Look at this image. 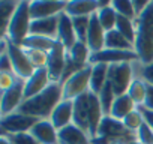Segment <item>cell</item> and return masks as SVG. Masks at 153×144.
Returning <instances> with one entry per match:
<instances>
[{"label":"cell","instance_id":"cell-1","mask_svg":"<svg viewBox=\"0 0 153 144\" xmlns=\"http://www.w3.org/2000/svg\"><path fill=\"white\" fill-rule=\"evenodd\" d=\"M62 101H63L62 84L51 83L39 95H36L30 99H26L17 111L27 114V116H32V117H36L39 120H44V119H50V116L53 114V111L56 110V107Z\"/></svg>","mask_w":153,"mask_h":144},{"label":"cell","instance_id":"cell-2","mask_svg":"<svg viewBox=\"0 0 153 144\" xmlns=\"http://www.w3.org/2000/svg\"><path fill=\"white\" fill-rule=\"evenodd\" d=\"M137 38H135V53L141 65L153 62V2L138 15L137 18Z\"/></svg>","mask_w":153,"mask_h":144},{"label":"cell","instance_id":"cell-3","mask_svg":"<svg viewBox=\"0 0 153 144\" xmlns=\"http://www.w3.org/2000/svg\"><path fill=\"white\" fill-rule=\"evenodd\" d=\"M30 26H32L30 2H20L15 14L12 15V18L9 21L6 39L11 44L21 47L24 44L26 38L30 35Z\"/></svg>","mask_w":153,"mask_h":144},{"label":"cell","instance_id":"cell-4","mask_svg":"<svg viewBox=\"0 0 153 144\" xmlns=\"http://www.w3.org/2000/svg\"><path fill=\"white\" fill-rule=\"evenodd\" d=\"M90 77H92V65H87L81 71H78L75 75H72L69 80H66L63 87V99L75 101L86 93L90 92Z\"/></svg>","mask_w":153,"mask_h":144},{"label":"cell","instance_id":"cell-5","mask_svg":"<svg viewBox=\"0 0 153 144\" xmlns=\"http://www.w3.org/2000/svg\"><path fill=\"white\" fill-rule=\"evenodd\" d=\"M137 77L135 74V63H117L111 65L108 71V81L111 83L114 92L117 96L128 93V89L134 78Z\"/></svg>","mask_w":153,"mask_h":144},{"label":"cell","instance_id":"cell-6","mask_svg":"<svg viewBox=\"0 0 153 144\" xmlns=\"http://www.w3.org/2000/svg\"><path fill=\"white\" fill-rule=\"evenodd\" d=\"M39 122V119L23 114V113H12L8 116L0 117V129L2 134L12 135V134H23V132H30L32 128Z\"/></svg>","mask_w":153,"mask_h":144},{"label":"cell","instance_id":"cell-7","mask_svg":"<svg viewBox=\"0 0 153 144\" xmlns=\"http://www.w3.org/2000/svg\"><path fill=\"white\" fill-rule=\"evenodd\" d=\"M6 54H8L9 59H11V65H12V69H14V74H15L20 80L26 81L27 78H30V77L33 75V72H35L36 69H35V68L32 66V63L29 62V59H27L26 51H24L23 47L9 42L8 50H6Z\"/></svg>","mask_w":153,"mask_h":144},{"label":"cell","instance_id":"cell-8","mask_svg":"<svg viewBox=\"0 0 153 144\" xmlns=\"http://www.w3.org/2000/svg\"><path fill=\"white\" fill-rule=\"evenodd\" d=\"M68 63V50L62 42H56V45L53 47V50L48 53V65H47V71L48 75L51 78V83H60L63 72Z\"/></svg>","mask_w":153,"mask_h":144},{"label":"cell","instance_id":"cell-9","mask_svg":"<svg viewBox=\"0 0 153 144\" xmlns=\"http://www.w3.org/2000/svg\"><path fill=\"white\" fill-rule=\"evenodd\" d=\"M135 63L138 62V56L135 51H122V50H110L104 48L99 53H92L90 56V65H117V63Z\"/></svg>","mask_w":153,"mask_h":144},{"label":"cell","instance_id":"cell-10","mask_svg":"<svg viewBox=\"0 0 153 144\" xmlns=\"http://www.w3.org/2000/svg\"><path fill=\"white\" fill-rule=\"evenodd\" d=\"M24 102V81L20 80L12 89L0 95V117L15 113Z\"/></svg>","mask_w":153,"mask_h":144},{"label":"cell","instance_id":"cell-11","mask_svg":"<svg viewBox=\"0 0 153 144\" xmlns=\"http://www.w3.org/2000/svg\"><path fill=\"white\" fill-rule=\"evenodd\" d=\"M65 8H66V2H59V0H32L30 17L32 20L57 17L62 12H65Z\"/></svg>","mask_w":153,"mask_h":144},{"label":"cell","instance_id":"cell-12","mask_svg":"<svg viewBox=\"0 0 153 144\" xmlns=\"http://www.w3.org/2000/svg\"><path fill=\"white\" fill-rule=\"evenodd\" d=\"M51 84V78L48 75L47 68L44 69H36L33 72V75L24 81V101L30 99L41 92H44L48 86Z\"/></svg>","mask_w":153,"mask_h":144},{"label":"cell","instance_id":"cell-13","mask_svg":"<svg viewBox=\"0 0 153 144\" xmlns=\"http://www.w3.org/2000/svg\"><path fill=\"white\" fill-rule=\"evenodd\" d=\"M105 36H107L105 29L99 23L98 15L93 14L90 17V26H89L87 42H86L92 53H99V51H102L105 48Z\"/></svg>","mask_w":153,"mask_h":144},{"label":"cell","instance_id":"cell-14","mask_svg":"<svg viewBox=\"0 0 153 144\" xmlns=\"http://www.w3.org/2000/svg\"><path fill=\"white\" fill-rule=\"evenodd\" d=\"M30 134L36 138L39 144H60L59 143V131L51 123L50 119L39 120L30 131Z\"/></svg>","mask_w":153,"mask_h":144},{"label":"cell","instance_id":"cell-15","mask_svg":"<svg viewBox=\"0 0 153 144\" xmlns=\"http://www.w3.org/2000/svg\"><path fill=\"white\" fill-rule=\"evenodd\" d=\"M104 117H105V113L101 105L99 96L90 92L89 93V135L92 140L98 137V131Z\"/></svg>","mask_w":153,"mask_h":144},{"label":"cell","instance_id":"cell-16","mask_svg":"<svg viewBox=\"0 0 153 144\" xmlns=\"http://www.w3.org/2000/svg\"><path fill=\"white\" fill-rule=\"evenodd\" d=\"M57 41L62 42L66 50H71L76 42H78V38H76L75 29H74V23L72 18L66 14L62 12L59 15V30H57Z\"/></svg>","mask_w":153,"mask_h":144},{"label":"cell","instance_id":"cell-17","mask_svg":"<svg viewBox=\"0 0 153 144\" xmlns=\"http://www.w3.org/2000/svg\"><path fill=\"white\" fill-rule=\"evenodd\" d=\"M99 9V2L95 0H69L66 2L65 12L71 18L76 17H92Z\"/></svg>","mask_w":153,"mask_h":144},{"label":"cell","instance_id":"cell-18","mask_svg":"<svg viewBox=\"0 0 153 144\" xmlns=\"http://www.w3.org/2000/svg\"><path fill=\"white\" fill-rule=\"evenodd\" d=\"M72 117H74V101L63 99L56 107L53 114L50 116V120L56 126V129L60 131V129H63V128H66L68 125L72 123Z\"/></svg>","mask_w":153,"mask_h":144},{"label":"cell","instance_id":"cell-19","mask_svg":"<svg viewBox=\"0 0 153 144\" xmlns=\"http://www.w3.org/2000/svg\"><path fill=\"white\" fill-rule=\"evenodd\" d=\"M59 143L60 144H92V138L87 132L71 123L66 128L59 131Z\"/></svg>","mask_w":153,"mask_h":144},{"label":"cell","instance_id":"cell-20","mask_svg":"<svg viewBox=\"0 0 153 144\" xmlns=\"http://www.w3.org/2000/svg\"><path fill=\"white\" fill-rule=\"evenodd\" d=\"M89 93L74 101V117H72V123L87 134H89Z\"/></svg>","mask_w":153,"mask_h":144},{"label":"cell","instance_id":"cell-21","mask_svg":"<svg viewBox=\"0 0 153 144\" xmlns=\"http://www.w3.org/2000/svg\"><path fill=\"white\" fill-rule=\"evenodd\" d=\"M57 30H59V15L50 18L32 20L30 35H41L51 39H57Z\"/></svg>","mask_w":153,"mask_h":144},{"label":"cell","instance_id":"cell-22","mask_svg":"<svg viewBox=\"0 0 153 144\" xmlns=\"http://www.w3.org/2000/svg\"><path fill=\"white\" fill-rule=\"evenodd\" d=\"M135 108H137L135 102L129 98L128 93H125V95H120V96L116 98V101H114V104H113V107H111L110 116H111L113 119L122 122V120H123L129 113H132Z\"/></svg>","mask_w":153,"mask_h":144},{"label":"cell","instance_id":"cell-23","mask_svg":"<svg viewBox=\"0 0 153 144\" xmlns=\"http://www.w3.org/2000/svg\"><path fill=\"white\" fill-rule=\"evenodd\" d=\"M108 71L110 66L108 65H92V77H90V92L95 95H99L101 90L104 89V86L108 81Z\"/></svg>","mask_w":153,"mask_h":144},{"label":"cell","instance_id":"cell-24","mask_svg":"<svg viewBox=\"0 0 153 144\" xmlns=\"http://www.w3.org/2000/svg\"><path fill=\"white\" fill-rule=\"evenodd\" d=\"M105 48L110 50H122V51H135L134 45L116 29L111 32H107L105 36Z\"/></svg>","mask_w":153,"mask_h":144},{"label":"cell","instance_id":"cell-25","mask_svg":"<svg viewBox=\"0 0 153 144\" xmlns=\"http://www.w3.org/2000/svg\"><path fill=\"white\" fill-rule=\"evenodd\" d=\"M90 56H92V51L90 48L87 47V44L84 42H76L71 50H68V57L69 60H72L74 63L76 65H81V66H87L90 65Z\"/></svg>","mask_w":153,"mask_h":144},{"label":"cell","instance_id":"cell-26","mask_svg":"<svg viewBox=\"0 0 153 144\" xmlns=\"http://www.w3.org/2000/svg\"><path fill=\"white\" fill-rule=\"evenodd\" d=\"M56 42H57V39H51V38H47V36H41V35H29L21 47H23V48L41 50V51H47V53H50V51L53 50V47L56 45Z\"/></svg>","mask_w":153,"mask_h":144},{"label":"cell","instance_id":"cell-27","mask_svg":"<svg viewBox=\"0 0 153 144\" xmlns=\"http://www.w3.org/2000/svg\"><path fill=\"white\" fill-rule=\"evenodd\" d=\"M20 2H0V38H6L8 26Z\"/></svg>","mask_w":153,"mask_h":144},{"label":"cell","instance_id":"cell-28","mask_svg":"<svg viewBox=\"0 0 153 144\" xmlns=\"http://www.w3.org/2000/svg\"><path fill=\"white\" fill-rule=\"evenodd\" d=\"M98 15V20L99 23L102 24V27L105 29V32H111V30H116V26H117V12L114 11V8L111 6V3L105 5V6H101L96 12Z\"/></svg>","mask_w":153,"mask_h":144},{"label":"cell","instance_id":"cell-29","mask_svg":"<svg viewBox=\"0 0 153 144\" xmlns=\"http://www.w3.org/2000/svg\"><path fill=\"white\" fill-rule=\"evenodd\" d=\"M128 95L135 102L137 107L144 105V101H146V96H147V83L143 81L140 77H135L134 81L131 83L129 89H128Z\"/></svg>","mask_w":153,"mask_h":144},{"label":"cell","instance_id":"cell-30","mask_svg":"<svg viewBox=\"0 0 153 144\" xmlns=\"http://www.w3.org/2000/svg\"><path fill=\"white\" fill-rule=\"evenodd\" d=\"M137 21V20H135ZM134 20H129V18H126V17H122V15H119V18H117V26H116V29L132 44V45H135V38H137V23H135Z\"/></svg>","mask_w":153,"mask_h":144},{"label":"cell","instance_id":"cell-31","mask_svg":"<svg viewBox=\"0 0 153 144\" xmlns=\"http://www.w3.org/2000/svg\"><path fill=\"white\" fill-rule=\"evenodd\" d=\"M122 123H123V126L129 131V132H132V134H137L138 132V129L146 123L144 122V117H143V113H141V110L137 107L132 113H129L123 120H122Z\"/></svg>","mask_w":153,"mask_h":144},{"label":"cell","instance_id":"cell-32","mask_svg":"<svg viewBox=\"0 0 153 144\" xmlns=\"http://www.w3.org/2000/svg\"><path fill=\"white\" fill-rule=\"evenodd\" d=\"M98 96H99V101H101V105L104 108L105 116H110L111 107H113V104H114V101L117 98V95H116V92H114V89H113L110 81H107V84L104 86V89L101 90V93Z\"/></svg>","mask_w":153,"mask_h":144},{"label":"cell","instance_id":"cell-33","mask_svg":"<svg viewBox=\"0 0 153 144\" xmlns=\"http://www.w3.org/2000/svg\"><path fill=\"white\" fill-rule=\"evenodd\" d=\"M26 56L29 59V62L32 63V66L35 69H44L48 65V53L47 51H41V50H30V48H24Z\"/></svg>","mask_w":153,"mask_h":144},{"label":"cell","instance_id":"cell-34","mask_svg":"<svg viewBox=\"0 0 153 144\" xmlns=\"http://www.w3.org/2000/svg\"><path fill=\"white\" fill-rule=\"evenodd\" d=\"M111 6L114 8V11L117 12V15H122V17H126L129 20H137V14H135V9L132 6V2L129 0H113L111 2Z\"/></svg>","mask_w":153,"mask_h":144},{"label":"cell","instance_id":"cell-35","mask_svg":"<svg viewBox=\"0 0 153 144\" xmlns=\"http://www.w3.org/2000/svg\"><path fill=\"white\" fill-rule=\"evenodd\" d=\"M72 23H74V29H75L78 41L86 44L87 42L89 26H90V17H76V18H72Z\"/></svg>","mask_w":153,"mask_h":144},{"label":"cell","instance_id":"cell-36","mask_svg":"<svg viewBox=\"0 0 153 144\" xmlns=\"http://www.w3.org/2000/svg\"><path fill=\"white\" fill-rule=\"evenodd\" d=\"M135 74L149 86H153V62L147 65H141L140 62H135Z\"/></svg>","mask_w":153,"mask_h":144},{"label":"cell","instance_id":"cell-37","mask_svg":"<svg viewBox=\"0 0 153 144\" xmlns=\"http://www.w3.org/2000/svg\"><path fill=\"white\" fill-rule=\"evenodd\" d=\"M18 81H20V78L14 72H0V90L2 92L12 89Z\"/></svg>","mask_w":153,"mask_h":144},{"label":"cell","instance_id":"cell-38","mask_svg":"<svg viewBox=\"0 0 153 144\" xmlns=\"http://www.w3.org/2000/svg\"><path fill=\"white\" fill-rule=\"evenodd\" d=\"M6 135V134H5ZM8 138L11 140L12 144H39L36 141V138L30 134V132H23V134H12L8 135Z\"/></svg>","mask_w":153,"mask_h":144},{"label":"cell","instance_id":"cell-39","mask_svg":"<svg viewBox=\"0 0 153 144\" xmlns=\"http://www.w3.org/2000/svg\"><path fill=\"white\" fill-rule=\"evenodd\" d=\"M135 137H137V140H138L141 144H152V143H153V131L150 129V126H149L147 123H144V125L138 129V132L135 134Z\"/></svg>","mask_w":153,"mask_h":144},{"label":"cell","instance_id":"cell-40","mask_svg":"<svg viewBox=\"0 0 153 144\" xmlns=\"http://www.w3.org/2000/svg\"><path fill=\"white\" fill-rule=\"evenodd\" d=\"M0 72H14L12 65H11V59L6 53L0 54Z\"/></svg>","mask_w":153,"mask_h":144},{"label":"cell","instance_id":"cell-41","mask_svg":"<svg viewBox=\"0 0 153 144\" xmlns=\"http://www.w3.org/2000/svg\"><path fill=\"white\" fill-rule=\"evenodd\" d=\"M149 5H150V0H132V6H134V9H135L137 17H138Z\"/></svg>","mask_w":153,"mask_h":144},{"label":"cell","instance_id":"cell-42","mask_svg":"<svg viewBox=\"0 0 153 144\" xmlns=\"http://www.w3.org/2000/svg\"><path fill=\"white\" fill-rule=\"evenodd\" d=\"M143 113V117H144V122L150 126V129L153 131V111L152 110H147L146 107H138Z\"/></svg>","mask_w":153,"mask_h":144},{"label":"cell","instance_id":"cell-43","mask_svg":"<svg viewBox=\"0 0 153 144\" xmlns=\"http://www.w3.org/2000/svg\"><path fill=\"white\" fill-rule=\"evenodd\" d=\"M141 107H146L147 110H152L153 111V86H149L147 84V96H146L144 105H141Z\"/></svg>","mask_w":153,"mask_h":144},{"label":"cell","instance_id":"cell-44","mask_svg":"<svg viewBox=\"0 0 153 144\" xmlns=\"http://www.w3.org/2000/svg\"><path fill=\"white\" fill-rule=\"evenodd\" d=\"M0 144H12V143H11V140L8 138V135L0 134Z\"/></svg>","mask_w":153,"mask_h":144},{"label":"cell","instance_id":"cell-45","mask_svg":"<svg viewBox=\"0 0 153 144\" xmlns=\"http://www.w3.org/2000/svg\"><path fill=\"white\" fill-rule=\"evenodd\" d=\"M108 144H125V141H122V140H111Z\"/></svg>","mask_w":153,"mask_h":144},{"label":"cell","instance_id":"cell-46","mask_svg":"<svg viewBox=\"0 0 153 144\" xmlns=\"http://www.w3.org/2000/svg\"><path fill=\"white\" fill-rule=\"evenodd\" d=\"M125 144H141V143H140L137 138H134V140H129V141H126Z\"/></svg>","mask_w":153,"mask_h":144},{"label":"cell","instance_id":"cell-47","mask_svg":"<svg viewBox=\"0 0 153 144\" xmlns=\"http://www.w3.org/2000/svg\"><path fill=\"white\" fill-rule=\"evenodd\" d=\"M152 144H153V143H152Z\"/></svg>","mask_w":153,"mask_h":144}]
</instances>
